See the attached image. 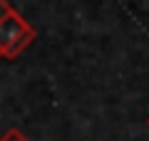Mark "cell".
I'll list each match as a JSON object with an SVG mask.
<instances>
[{"label": "cell", "instance_id": "obj_2", "mask_svg": "<svg viewBox=\"0 0 149 141\" xmlns=\"http://www.w3.org/2000/svg\"><path fill=\"white\" fill-rule=\"evenodd\" d=\"M0 141H30V139H27L20 129H8L5 134L0 136Z\"/></svg>", "mask_w": 149, "mask_h": 141}, {"label": "cell", "instance_id": "obj_3", "mask_svg": "<svg viewBox=\"0 0 149 141\" xmlns=\"http://www.w3.org/2000/svg\"><path fill=\"white\" fill-rule=\"evenodd\" d=\"M147 126H149V116H147Z\"/></svg>", "mask_w": 149, "mask_h": 141}, {"label": "cell", "instance_id": "obj_1", "mask_svg": "<svg viewBox=\"0 0 149 141\" xmlns=\"http://www.w3.org/2000/svg\"><path fill=\"white\" fill-rule=\"evenodd\" d=\"M35 40V27L17 10L0 0V59H17Z\"/></svg>", "mask_w": 149, "mask_h": 141}]
</instances>
